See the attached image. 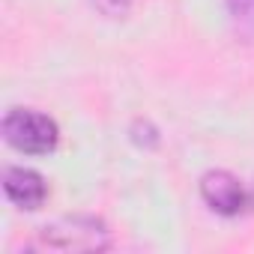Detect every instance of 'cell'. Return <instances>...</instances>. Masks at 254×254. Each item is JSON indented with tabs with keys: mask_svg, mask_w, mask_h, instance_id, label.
Returning a JSON list of instances; mask_svg holds the SVG:
<instances>
[{
	"mask_svg": "<svg viewBox=\"0 0 254 254\" xmlns=\"http://www.w3.org/2000/svg\"><path fill=\"white\" fill-rule=\"evenodd\" d=\"M42 245L57 251H102L111 245L105 221L93 215H69L54 224H45L39 233Z\"/></svg>",
	"mask_w": 254,
	"mask_h": 254,
	"instance_id": "2",
	"label": "cell"
},
{
	"mask_svg": "<svg viewBox=\"0 0 254 254\" xmlns=\"http://www.w3.org/2000/svg\"><path fill=\"white\" fill-rule=\"evenodd\" d=\"M90 3H93L102 15H108V18H123L126 12L132 9L135 0H90Z\"/></svg>",
	"mask_w": 254,
	"mask_h": 254,
	"instance_id": "6",
	"label": "cell"
},
{
	"mask_svg": "<svg viewBox=\"0 0 254 254\" xmlns=\"http://www.w3.org/2000/svg\"><path fill=\"white\" fill-rule=\"evenodd\" d=\"M200 197L218 215H239L248 203L242 183L230 171H209L200 177Z\"/></svg>",
	"mask_w": 254,
	"mask_h": 254,
	"instance_id": "3",
	"label": "cell"
},
{
	"mask_svg": "<svg viewBox=\"0 0 254 254\" xmlns=\"http://www.w3.org/2000/svg\"><path fill=\"white\" fill-rule=\"evenodd\" d=\"M224 3H227V12H230L233 24L242 33L254 36V0H224Z\"/></svg>",
	"mask_w": 254,
	"mask_h": 254,
	"instance_id": "5",
	"label": "cell"
},
{
	"mask_svg": "<svg viewBox=\"0 0 254 254\" xmlns=\"http://www.w3.org/2000/svg\"><path fill=\"white\" fill-rule=\"evenodd\" d=\"M3 191L21 209H39L45 203V197H48L45 180L36 171H30V168H6V174H3Z\"/></svg>",
	"mask_w": 254,
	"mask_h": 254,
	"instance_id": "4",
	"label": "cell"
},
{
	"mask_svg": "<svg viewBox=\"0 0 254 254\" xmlns=\"http://www.w3.org/2000/svg\"><path fill=\"white\" fill-rule=\"evenodd\" d=\"M3 138L12 150H18L24 156H48V153H54V147L60 141V129L48 114L12 108L3 117Z\"/></svg>",
	"mask_w": 254,
	"mask_h": 254,
	"instance_id": "1",
	"label": "cell"
}]
</instances>
